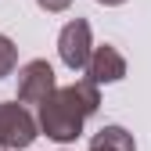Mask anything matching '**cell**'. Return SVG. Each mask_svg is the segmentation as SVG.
<instances>
[{
  "mask_svg": "<svg viewBox=\"0 0 151 151\" xmlns=\"http://www.w3.org/2000/svg\"><path fill=\"white\" fill-rule=\"evenodd\" d=\"M97 104H101V93H97V83H90V79H76L68 86H54L40 101L36 126L50 140L68 144V140H76L83 133V122L97 111Z\"/></svg>",
  "mask_w": 151,
  "mask_h": 151,
  "instance_id": "1",
  "label": "cell"
},
{
  "mask_svg": "<svg viewBox=\"0 0 151 151\" xmlns=\"http://www.w3.org/2000/svg\"><path fill=\"white\" fill-rule=\"evenodd\" d=\"M36 133H40V126L25 111V104L0 101V147L4 151H25L36 140Z\"/></svg>",
  "mask_w": 151,
  "mask_h": 151,
  "instance_id": "2",
  "label": "cell"
},
{
  "mask_svg": "<svg viewBox=\"0 0 151 151\" xmlns=\"http://www.w3.org/2000/svg\"><path fill=\"white\" fill-rule=\"evenodd\" d=\"M90 50H93V40H90V22L86 18H72V22L58 32V58L72 68V72H79L90 58Z\"/></svg>",
  "mask_w": 151,
  "mask_h": 151,
  "instance_id": "3",
  "label": "cell"
},
{
  "mask_svg": "<svg viewBox=\"0 0 151 151\" xmlns=\"http://www.w3.org/2000/svg\"><path fill=\"white\" fill-rule=\"evenodd\" d=\"M58 86L54 83V68L43 58H32L18 68V104H40L47 93Z\"/></svg>",
  "mask_w": 151,
  "mask_h": 151,
  "instance_id": "4",
  "label": "cell"
},
{
  "mask_svg": "<svg viewBox=\"0 0 151 151\" xmlns=\"http://www.w3.org/2000/svg\"><path fill=\"white\" fill-rule=\"evenodd\" d=\"M86 72V79L90 83H119L122 76H126V58L119 54V47H111V43H101V47H93L90 50V58L83 65Z\"/></svg>",
  "mask_w": 151,
  "mask_h": 151,
  "instance_id": "5",
  "label": "cell"
},
{
  "mask_svg": "<svg viewBox=\"0 0 151 151\" xmlns=\"http://www.w3.org/2000/svg\"><path fill=\"white\" fill-rule=\"evenodd\" d=\"M90 151H137V140L122 126H101L90 137Z\"/></svg>",
  "mask_w": 151,
  "mask_h": 151,
  "instance_id": "6",
  "label": "cell"
},
{
  "mask_svg": "<svg viewBox=\"0 0 151 151\" xmlns=\"http://www.w3.org/2000/svg\"><path fill=\"white\" fill-rule=\"evenodd\" d=\"M14 65H18V47H14V40H7V36L0 32V79L11 76Z\"/></svg>",
  "mask_w": 151,
  "mask_h": 151,
  "instance_id": "7",
  "label": "cell"
},
{
  "mask_svg": "<svg viewBox=\"0 0 151 151\" xmlns=\"http://www.w3.org/2000/svg\"><path fill=\"white\" fill-rule=\"evenodd\" d=\"M47 14H58V11H65V7H72V0H36Z\"/></svg>",
  "mask_w": 151,
  "mask_h": 151,
  "instance_id": "8",
  "label": "cell"
},
{
  "mask_svg": "<svg viewBox=\"0 0 151 151\" xmlns=\"http://www.w3.org/2000/svg\"><path fill=\"white\" fill-rule=\"evenodd\" d=\"M97 4H104V7H119V4H126V0H97Z\"/></svg>",
  "mask_w": 151,
  "mask_h": 151,
  "instance_id": "9",
  "label": "cell"
},
{
  "mask_svg": "<svg viewBox=\"0 0 151 151\" xmlns=\"http://www.w3.org/2000/svg\"><path fill=\"white\" fill-rule=\"evenodd\" d=\"M0 151H4V147H0Z\"/></svg>",
  "mask_w": 151,
  "mask_h": 151,
  "instance_id": "10",
  "label": "cell"
}]
</instances>
